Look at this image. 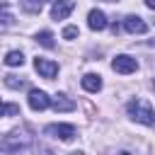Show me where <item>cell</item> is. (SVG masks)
<instances>
[{
    "instance_id": "ac0fdd59",
    "label": "cell",
    "mask_w": 155,
    "mask_h": 155,
    "mask_svg": "<svg viewBox=\"0 0 155 155\" xmlns=\"http://www.w3.org/2000/svg\"><path fill=\"white\" fill-rule=\"evenodd\" d=\"M145 5H148L150 10H155V0H145Z\"/></svg>"
},
{
    "instance_id": "5bb4252c",
    "label": "cell",
    "mask_w": 155,
    "mask_h": 155,
    "mask_svg": "<svg viewBox=\"0 0 155 155\" xmlns=\"http://www.w3.org/2000/svg\"><path fill=\"white\" fill-rule=\"evenodd\" d=\"M44 2H46V0H22V7H24V12H31V15H36V12H41Z\"/></svg>"
},
{
    "instance_id": "7c38bea8",
    "label": "cell",
    "mask_w": 155,
    "mask_h": 155,
    "mask_svg": "<svg viewBox=\"0 0 155 155\" xmlns=\"http://www.w3.org/2000/svg\"><path fill=\"white\" fill-rule=\"evenodd\" d=\"M36 41H39V44H41L44 48H53V46H56V44H53V34H51L48 29L39 31V34H36Z\"/></svg>"
},
{
    "instance_id": "6da1fadb",
    "label": "cell",
    "mask_w": 155,
    "mask_h": 155,
    "mask_svg": "<svg viewBox=\"0 0 155 155\" xmlns=\"http://www.w3.org/2000/svg\"><path fill=\"white\" fill-rule=\"evenodd\" d=\"M31 143V136L27 128H15L7 136L0 138V153H19Z\"/></svg>"
},
{
    "instance_id": "ffe728a7",
    "label": "cell",
    "mask_w": 155,
    "mask_h": 155,
    "mask_svg": "<svg viewBox=\"0 0 155 155\" xmlns=\"http://www.w3.org/2000/svg\"><path fill=\"white\" fill-rule=\"evenodd\" d=\"M70 155H82V153H70Z\"/></svg>"
},
{
    "instance_id": "3957f363",
    "label": "cell",
    "mask_w": 155,
    "mask_h": 155,
    "mask_svg": "<svg viewBox=\"0 0 155 155\" xmlns=\"http://www.w3.org/2000/svg\"><path fill=\"white\" fill-rule=\"evenodd\" d=\"M46 136H53V138H61V140H73L78 133H75V126L70 124H51L44 128Z\"/></svg>"
},
{
    "instance_id": "9a60e30c",
    "label": "cell",
    "mask_w": 155,
    "mask_h": 155,
    "mask_svg": "<svg viewBox=\"0 0 155 155\" xmlns=\"http://www.w3.org/2000/svg\"><path fill=\"white\" fill-rule=\"evenodd\" d=\"M5 85H7L10 90H22L27 82H24L22 78H15V75H5Z\"/></svg>"
},
{
    "instance_id": "e0dca14e",
    "label": "cell",
    "mask_w": 155,
    "mask_h": 155,
    "mask_svg": "<svg viewBox=\"0 0 155 155\" xmlns=\"http://www.w3.org/2000/svg\"><path fill=\"white\" fill-rule=\"evenodd\" d=\"M78 36V27H65L63 29V39H75Z\"/></svg>"
},
{
    "instance_id": "8fae6325",
    "label": "cell",
    "mask_w": 155,
    "mask_h": 155,
    "mask_svg": "<svg viewBox=\"0 0 155 155\" xmlns=\"http://www.w3.org/2000/svg\"><path fill=\"white\" fill-rule=\"evenodd\" d=\"M82 87L87 92H99L102 90V78L94 75V73H87V75H82Z\"/></svg>"
},
{
    "instance_id": "7402d4cb",
    "label": "cell",
    "mask_w": 155,
    "mask_h": 155,
    "mask_svg": "<svg viewBox=\"0 0 155 155\" xmlns=\"http://www.w3.org/2000/svg\"><path fill=\"white\" fill-rule=\"evenodd\" d=\"M121 155H128V153H121Z\"/></svg>"
},
{
    "instance_id": "9c48e42d",
    "label": "cell",
    "mask_w": 155,
    "mask_h": 155,
    "mask_svg": "<svg viewBox=\"0 0 155 155\" xmlns=\"http://www.w3.org/2000/svg\"><path fill=\"white\" fill-rule=\"evenodd\" d=\"M87 24H90L92 31H102V29H107V17H104V12H102V10H90V15H87Z\"/></svg>"
},
{
    "instance_id": "5b68a950",
    "label": "cell",
    "mask_w": 155,
    "mask_h": 155,
    "mask_svg": "<svg viewBox=\"0 0 155 155\" xmlns=\"http://www.w3.org/2000/svg\"><path fill=\"white\" fill-rule=\"evenodd\" d=\"M34 68H36V73H39L41 78H46V80H53L56 73H58V63H53V61H48V58H34Z\"/></svg>"
},
{
    "instance_id": "44dd1931",
    "label": "cell",
    "mask_w": 155,
    "mask_h": 155,
    "mask_svg": "<svg viewBox=\"0 0 155 155\" xmlns=\"http://www.w3.org/2000/svg\"><path fill=\"white\" fill-rule=\"evenodd\" d=\"M153 90H155V82H153Z\"/></svg>"
},
{
    "instance_id": "603a6c76",
    "label": "cell",
    "mask_w": 155,
    "mask_h": 155,
    "mask_svg": "<svg viewBox=\"0 0 155 155\" xmlns=\"http://www.w3.org/2000/svg\"><path fill=\"white\" fill-rule=\"evenodd\" d=\"M111 2H114V0H111Z\"/></svg>"
},
{
    "instance_id": "d6986e66",
    "label": "cell",
    "mask_w": 155,
    "mask_h": 155,
    "mask_svg": "<svg viewBox=\"0 0 155 155\" xmlns=\"http://www.w3.org/2000/svg\"><path fill=\"white\" fill-rule=\"evenodd\" d=\"M0 10H5V2H0Z\"/></svg>"
},
{
    "instance_id": "7a4b0ae2",
    "label": "cell",
    "mask_w": 155,
    "mask_h": 155,
    "mask_svg": "<svg viewBox=\"0 0 155 155\" xmlns=\"http://www.w3.org/2000/svg\"><path fill=\"white\" fill-rule=\"evenodd\" d=\"M126 109H128V116L133 121H138L143 126H155V111L145 99H131L126 104Z\"/></svg>"
},
{
    "instance_id": "2e32d148",
    "label": "cell",
    "mask_w": 155,
    "mask_h": 155,
    "mask_svg": "<svg viewBox=\"0 0 155 155\" xmlns=\"http://www.w3.org/2000/svg\"><path fill=\"white\" fill-rule=\"evenodd\" d=\"M7 114H19V107L17 104H2L0 102V116H7Z\"/></svg>"
},
{
    "instance_id": "4fadbf2b",
    "label": "cell",
    "mask_w": 155,
    "mask_h": 155,
    "mask_svg": "<svg viewBox=\"0 0 155 155\" xmlns=\"http://www.w3.org/2000/svg\"><path fill=\"white\" fill-rule=\"evenodd\" d=\"M24 63V56H22V51H10L7 56H5V65H10V68H15V65H22Z\"/></svg>"
},
{
    "instance_id": "ba28073f",
    "label": "cell",
    "mask_w": 155,
    "mask_h": 155,
    "mask_svg": "<svg viewBox=\"0 0 155 155\" xmlns=\"http://www.w3.org/2000/svg\"><path fill=\"white\" fill-rule=\"evenodd\" d=\"M124 27H126V31H131V34H145V31H148V24H145L143 17H138V15H128V17L124 19Z\"/></svg>"
},
{
    "instance_id": "52a82bcc",
    "label": "cell",
    "mask_w": 155,
    "mask_h": 155,
    "mask_svg": "<svg viewBox=\"0 0 155 155\" xmlns=\"http://www.w3.org/2000/svg\"><path fill=\"white\" fill-rule=\"evenodd\" d=\"M73 10H75V0H56L53 7H51V17L53 19H65Z\"/></svg>"
},
{
    "instance_id": "30bf717a",
    "label": "cell",
    "mask_w": 155,
    "mask_h": 155,
    "mask_svg": "<svg viewBox=\"0 0 155 155\" xmlns=\"http://www.w3.org/2000/svg\"><path fill=\"white\" fill-rule=\"evenodd\" d=\"M51 107L56 109V111H73L75 109V102L68 97V94H63V92H58L53 99H51Z\"/></svg>"
},
{
    "instance_id": "277c9868",
    "label": "cell",
    "mask_w": 155,
    "mask_h": 155,
    "mask_svg": "<svg viewBox=\"0 0 155 155\" xmlns=\"http://www.w3.org/2000/svg\"><path fill=\"white\" fill-rule=\"evenodd\" d=\"M111 68H114L116 73H121V75H131V73L138 70V61L131 58V56H126V53H121V56H116V58L111 61Z\"/></svg>"
},
{
    "instance_id": "8992f818",
    "label": "cell",
    "mask_w": 155,
    "mask_h": 155,
    "mask_svg": "<svg viewBox=\"0 0 155 155\" xmlns=\"http://www.w3.org/2000/svg\"><path fill=\"white\" fill-rule=\"evenodd\" d=\"M29 107L34 111H44V109L51 107V97L44 90H29Z\"/></svg>"
}]
</instances>
